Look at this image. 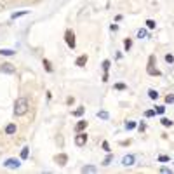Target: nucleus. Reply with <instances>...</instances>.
<instances>
[{
    "label": "nucleus",
    "instance_id": "nucleus-28",
    "mask_svg": "<svg viewBox=\"0 0 174 174\" xmlns=\"http://www.w3.org/2000/svg\"><path fill=\"white\" fill-rule=\"evenodd\" d=\"M146 26L150 28V30H153V28L157 26V23H155L153 19H148V21H146Z\"/></svg>",
    "mask_w": 174,
    "mask_h": 174
},
{
    "label": "nucleus",
    "instance_id": "nucleus-2",
    "mask_svg": "<svg viewBox=\"0 0 174 174\" xmlns=\"http://www.w3.org/2000/svg\"><path fill=\"white\" fill-rule=\"evenodd\" d=\"M146 73L152 77H160V70L155 68V56H150L148 57V66H146Z\"/></svg>",
    "mask_w": 174,
    "mask_h": 174
},
{
    "label": "nucleus",
    "instance_id": "nucleus-36",
    "mask_svg": "<svg viewBox=\"0 0 174 174\" xmlns=\"http://www.w3.org/2000/svg\"><path fill=\"white\" fill-rule=\"evenodd\" d=\"M110 28H111V30H113V31H117V30H118V25H111Z\"/></svg>",
    "mask_w": 174,
    "mask_h": 174
},
{
    "label": "nucleus",
    "instance_id": "nucleus-21",
    "mask_svg": "<svg viewBox=\"0 0 174 174\" xmlns=\"http://www.w3.org/2000/svg\"><path fill=\"white\" fill-rule=\"evenodd\" d=\"M131 47H132V40H131V38H125V40H124V49L129 52V51H131Z\"/></svg>",
    "mask_w": 174,
    "mask_h": 174
},
{
    "label": "nucleus",
    "instance_id": "nucleus-31",
    "mask_svg": "<svg viewBox=\"0 0 174 174\" xmlns=\"http://www.w3.org/2000/svg\"><path fill=\"white\" fill-rule=\"evenodd\" d=\"M111 159H113V157H111V155H108V157H106V159L103 160V166H110V162H111Z\"/></svg>",
    "mask_w": 174,
    "mask_h": 174
},
{
    "label": "nucleus",
    "instance_id": "nucleus-5",
    "mask_svg": "<svg viewBox=\"0 0 174 174\" xmlns=\"http://www.w3.org/2000/svg\"><path fill=\"white\" fill-rule=\"evenodd\" d=\"M85 143H87V134H85L84 131L78 132V134L75 136V145H77V146H84Z\"/></svg>",
    "mask_w": 174,
    "mask_h": 174
},
{
    "label": "nucleus",
    "instance_id": "nucleus-11",
    "mask_svg": "<svg viewBox=\"0 0 174 174\" xmlns=\"http://www.w3.org/2000/svg\"><path fill=\"white\" fill-rule=\"evenodd\" d=\"M85 63H87V54H82V56H78V57H77L75 64H77V66H85Z\"/></svg>",
    "mask_w": 174,
    "mask_h": 174
},
{
    "label": "nucleus",
    "instance_id": "nucleus-24",
    "mask_svg": "<svg viewBox=\"0 0 174 174\" xmlns=\"http://www.w3.org/2000/svg\"><path fill=\"white\" fill-rule=\"evenodd\" d=\"M84 111H85V108L80 106V108H77V110L73 111V115H75V117H80V115H84Z\"/></svg>",
    "mask_w": 174,
    "mask_h": 174
},
{
    "label": "nucleus",
    "instance_id": "nucleus-10",
    "mask_svg": "<svg viewBox=\"0 0 174 174\" xmlns=\"http://www.w3.org/2000/svg\"><path fill=\"white\" fill-rule=\"evenodd\" d=\"M85 127H87V120H78V122H77V125H75V131L77 132H82Z\"/></svg>",
    "mask_w": 174,
    "mask_h": 174
},
{
    "label": "nucleus",
    "instance_id": "nucleus-20",
    "mask_svg": "<svg viewBox=\"0 0 174 174\" xmlns=\"http://www.w3.org/2000/svg\"><path fill=\"white\" fill-rule=\"evenodd\" d=\"M146 37H148V31H146L145 28L138 30V38H141V40H143V38H146Z\"/></svg>",
    "mask_w": 174,
    "mask_h": 174
},
{
    "label": "nucleus",
    "instance_id": "nucleus-12",
    "mask_svg": "<svg viewBox=\"0 0 174 174\" xmlns=\"http://www.w3.org/2000/svg\"><path fill=\"white\" fill-rule=\"evenodd\" d=\"M18 131V127H16V124H9L5 127V134H9V136H11V134H14V132Z\"/></svg>",
    "mask_w": 174,
    "mask_h": 174
},
{
    "label": "nucleus",
    "instance_id": "nucleus-26",
    "mask_svg": "<svg viewBox=\"0 0 174 174\" xmlns=\"http://www.w3.org/2000/svg\"><path fill=\"white\" fill-rule=\"evenodd\" d=\"M115 89H117V90H125V89H127V85L122 84V82H118V84H115Z\"/></svg>",
    "mask_w": 174,
    "mask_h": 174
},
{
    "label": "nucleus",
    "instance_id": "nucleus-6",
    "mask_svg": "<svg viewBox=\"0 0 174 174\" xmlns=\"http://www.w3.org/2000/svg\"><path fill=\"white\" fill-rule=\"evenodd\" d=\"M0 71H2V73L12 75V73H16V68H14V64H11V63H4V64L0 66Z\"/></svg>",
    "mask_w": 174,
    "mask_h": 174
},
{
    "label": "nucleus",
    "instance_id": "nucleus-19",
    "mask_svg": "<svg viewBox=\"0 0 174 174\" xmlns=\"http://www.w3.org/2000/svg\"><path fill=\"white\" fill-rule=\"evenodd\" d=\"M148 97H150V99H153V101H155V99H157V97H159V92H157V90H155V89H150V90H148Z\"/></svg>",
    "mask_w": 174,
    "mask_h": 174
},
{
    "label": "nucleus",
    "instance_id": "nucleus-22",
    "mask_svg": "<svg viewBox=\"0 0 174 174\" xmlns=\"http://www.w3.org/2000/svg\"><path fill=\"white\" fill-rule=\"evenodd\" d=\"M0 54H2V56H12L14 51H12V49H0Z\"/></svg>",
    "mask_w": 174,
    "mask_h": 174
},
{
    "label": "nucleus",
    "instance_id": "nucleus-3",
    "mask_svg": "<svg viewBox=\"0 0 174 174\" xmlns=\"http://www.w3.org/2000/svg\"><path fill=\"white\" fill-rule=\"evenodd\" d=\"M64 40H66V45L70 49H75L77 42H75V33L71 31V30H66V33H64Z\"/></svg>",
    "mask_w": 174,
    "mask_h": 174
},
{
    "label": "nucleus",
    "instance_id": "nucleus-8",
    "mask_svg": "<svg viewBox=\"0 0 174 174\" xmlns=\"http://www.w3.org/2000/svg\"><path fill=\"white\" fill-rule=\"evenodd\" d=\"M134 160H136L134 155H125L124 159H122V166H124V167H131V166H134Z\"/></svg>",
    "mask_w": 174,
    "mask_h": 174
},
{
    "label": "nucleus",
    "instance_id": "nucleus-34",
    "mask_svg": "<svg viewBox=\"0 0 174 174\" xmlns=\"http://www.w3.org/2000/svg\"><path fill=\"white\" fill-rule=\"evenodd\" d=\"M159 162H169V157H167V155H160Z\"/></svg>",
    "mask_w": 174,
    "mask_h": 174
},
{
    "label": "nucleus",
    "instance_id": "nucleus-13",
    "mask_svg": "<svg viewBox=\"0 0 174 174\" xmlns=\"http://www.w3.org/2000/svg\"><path fill=\"white\" fill-rule=\"evenodd\" d=\"M136 127H138V124H136L134 120H127V122H125V129H127V131H132V129H136Z\"/></svg>",
    "mask_w": 174,
    "mask_h": 174
},
{
    "label": "nucleus",
    "instance_id": "nucleus-23",
    "mask_svg": "<svg viewBox=\"0 0 174 174\" xmlns=\"http://www.w3.org/2000/svg\"><path fill=\"white\" fill-rule=\"evenodd\" d=\"M28 14V11H19V12H14L12 16H11V18H12V19H16V18H21V16H26Z\"/></svg>",
    "mask_w": 174,
    "mask_h": 174
},
{
    "label": "nucleus",
    "instance_id": "nucleus-29",
    "mask_svg": "<svg viewBox=\"0 0 174 174\" xmlns=\"http://www.w3.org/2000/svg\"><path fill=\"white\" fill-rule=\"evenodd\" d=\"M153 115H155V110H146V111H145V117H146V118H152Z\"/></svg>",
    "mask_w": 174,
    "mask_h": 174
},
{
    "label": "nucleus",
    "instance_id": "nucleus-1",
    "mask_svg": "<svg viewBox=\"0 0 174 174\" xmlns=\"http://www.w3.org/2000/svg\"><path fill=\"white\" fill-rule=\"evenodd\" d=\"M28 99L26 97H18L16 99V103H14V115L16 117H21V115H25L28 111Z\"/></svg>",
    "mask_w": 174,
    "mask_h": 174
},
{
    "label": "nucleus",
    "instance_id": "nucleus-4",
    "mask_svg": "<svg viewBox=\"0 0 174 174\" xmlns=\"http://www.w3.org/2000/svg\"><path fill=\"white\" fill-rule=\"evenodd\" d=\"M4 166H5L7 169H19L21 160H18V159H7L5 162H4Z\"/></svg>",
    "mask_w": 174,
    "mask_h": 174
},
{
    "label": "nucleus",
    "instance_id": "nucleus-35",
    "mask_svg": "<svg viewBox=\"0 0 174 174\" xmlns=\"http://www.w3.org/2000/svg\"><path fill=\"white\" fill-rule=\"evenodd\" d=\"M138 129H139V131H141V132H143V131H146V125L143 124V122H141V124L138 125Z\"/></svg>",
    "mask_w": 174,
    "mask_h": 174
},
{
    "label": "nucleus",
    "instance_id": "nucleus-7",
    "mask_svg": "<svg viewBox=\"0 0 174 174\" xmlns=\"http://www.w3.org/2000/svg\"><path fill=\"white\" fill-rule=\"evenodd\" d=\"M54 162L59 164V166H66V164H68V155H66V153H59V155L54 157Z\"/></svg>",
    "mask_w": 174,
    "mask_h": 174
},
{
    "label": "nucleus",
    "instance_id": "nucleus-15",
    "mask_svg": "<svg viewBox=\"0 0 174 174\" xmlns=\"http://www.w3.org/2000/svg\"><path fill=\"white\" fill-rule=\"evenodd\" d=\"M42 64H44V68H45V71H49V73H52V64H51V61H49V59H44V63H42Z\"/></svg>",
    "mask_w": 174,
    "mask_h": 174
},
{
    "label": "nucleus",
    "instance_id": "nucleus-27",
    "mask_svg": "<svg viewBox=\"0 0 174 174\" xmlns=\"http://www.w3.org/2000/svg\"><path fill=\"white\" fill-rule=\"evenodd\" d=\"M166 103L167 104H172L174 103V94H167V96H166Z\"/></svg>",
    "mask_w": 174,
    "mask_h": 174
},
{
    "label": "nucleus",
    "instance_id": "nucleus-9",
    "mask_svg": "<svg viewBox=\"0 0 174 174\" xmlns=\"http://www.w3.org/2000/svg\"><path fill=\"white\" fill-rule=\"evenodd\" d=\"M108 70H110V59H104L103 61V71H104L103 82H108Z\"/></svg>",
    "mask_w": 174,
    "mask_h": 174
},
{
    "label": "nucleus",
    "instance_id": "nucleus-33",
    "mask_svg": "<svg viewBox=\"0 0 174 174\" xmlns=\"http://www.w3.org/2000/svg\"><path fill=\"white\" fill-rule=\"evenodd\" d=\"M101 146H103L104 152H110V145H108V141H103V145H101Z\"/></svg>",
    "mask_w": 174,
    "mask_h": 174
},
{
    "label": "nucleus",
    "instance_id": "nucleus-16",
    "mask_svg": "<svg viewBox=\"0 0 174 174\" xmlns=\"http://www.w3.org/2000/svg\"><path fill=\"white\" fill-rule=\"evenodd\" d=\"M96 171H97V169H96L94 166H84V167H82V172H84V174H87V172H96Z\"/></svg>",
    "mask_w": 174,
    "mask_h": 174
},
{
    "label": "nucleus",
    "instance_id": "nucleus-14",
    "mask_svg": "<svg viewBox=\"0 0 174 174\" xmlns=\"http://www.w3.org/2000/svg\"><path fill=\"white\" fill-rule=\"evenodd\" d=\"M108 117H110V113H108L106 110L97 111V118H101V120H108Z\"/></svg>",
    "mask_w": 174,
    "mask_h": 174
},
{
    "label": "nucleus",
    "instance_id": "nucleus-18",
    "mask_svg": "<svg viewBox=\"0 0 174 174\" xmlns=\"http://www.w3.org/2000/svg\"><path fill=\"white\" fill-rule=\"evenodd\" d=\"M28 155H30V148H28V146H25V148L21 150V159L26 160V159H28Z\"/></svg>",
    "mask_w": 174,
    "mask_h": 174
},
{
    "label": "nucleus",
    "instance_id": "nucleus-17",
    "mask_svg": "<svg viewBox=\"0 0 174 174\" xmlns=\"http://www.w3.org/2000/svg\"><path fill=\"white\" fill-rule=\"evenodd\" d=\"M160 124L164 125V127H172V124H174V122H172V120H169V118H166V117H164L162 120H160Z\"/></svg>",
    "mask_w": 174,
    "mask_h": 174
},
{
    "label": "nucleus",
    "instance_id": "nucleus-32",
    "mask_svg": "<svg viewBox=\"0 0 174 174\" xmlns=\"http://www.w3.org/2000/svg\"><path fill=\"white\" fill-rule=\"evenodd\" d=\"M160 172L162 174H171V169H169V167H160Z\"/></svg>",
    "mask_w": 174,
    "mask_h": 174
},
{
    "label": "nucleus",
    "instance_id": "nucleus-30",
    "mask_svg": "<svg viewBox=\"0 0 174 174\" xmlns=\"http://www.w3.org/2000/svg\"><path fill=\"white\" fill-rule=\"evenodd\" d=\"M166 61L172 64V63H174V56H172V54H166Z\"/></svg>",
    "mask_w": 174,
    "mask_h": 174
},
{
    "label": "nucleus",
    "instance_id": "nucleus-25",
    "mask_svg": "<svg viewBox=\"0 0 174 174\" xmlns=\"http://www.w3.org/2000/svg\"><path fill=\"white\" fill-rule=\"evenodd\" d=\"M155 113H157V115H164V113H166V106H157V108H155Z\"/></svg>",
    "mask_w": 174,
    "mask_h": 174
}]
</instances>
